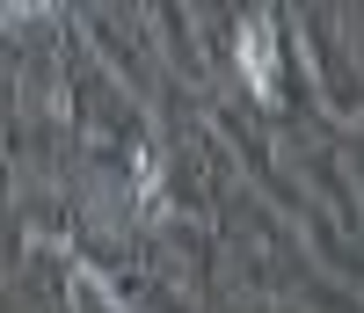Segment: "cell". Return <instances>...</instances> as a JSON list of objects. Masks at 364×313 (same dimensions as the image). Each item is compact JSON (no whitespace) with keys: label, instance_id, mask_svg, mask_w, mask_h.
<instances>
[{"label":"cell","instance_id":"obj_1","mask_svg":"<svg viewBox=\"0 0 364 313\" xmlns=\"http://www.w3.org/2000/svg\"><path fill=\"white\" fill-rule=\"evenodd\" d=\"M240 73H248V87H262V95H269V44L255 37V29L240 37Z\"/></svg>","mask_w":364,"mask_h":313}]
</instances>
